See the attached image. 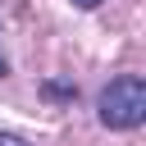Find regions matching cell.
<instances>
[{"label": "cell", "instance_id": "6da1fadb", "mask_svg": "<svg viewBox=\"0 0 146 146\" xmlns=\"http://www.w3.org/2000/svg\"><path fill=\"white\" fill-rule=\"evenodd\" d=\"M141 119H146V82H141L137 73L114 78V82L100 91V123L128 132V128H137Z\"/></svg>", "mask_w": 146, "mask_h": 146}, {"label": "cell", "instance_id": "7a4b0ae2", "mask_svg": "<svg viewBox=\"0 0 146 146\" xmlns=\"http://www.w3.org/2000/svg\"><path fill=\"white\" fill-rule=\"evenodd\" d=\"M46 91L50 96H73V87H64V82H46Z\"/></svg>", "mask_w": 146, "mask_h": 146}, {"label": "cell", "instance_id": "3957f363", "mask_svg": "<svg viewBox=\"0 0 146 146\" xmlns=\"http://www.w3.org/2000/svg\"><path fill=\"white\" fill-rule=\"evenodd\" d=\"M0 146H27L23 137H14V132H0Z\"/></svg>", "mask_w": 146, "mask_h": 146}, {"label": "cell", "instance_id": "277c9868", "mask_svg": "<svg viewBox=\"0 0 146 146\" xmlns=\"http://www.w3.org/2000/svg\"><path fill=\"white\" fill-rule=\"evenodd\" d=\"M73 5H78V9H96L100 0H73Z\"/></svg>", "mask_w": 146, "mask_h": 146}, {"label": "cell", "instance_id": "5b68a950", "mask_svg": "<svg viewBox=\"0 0 146 146\" xmlns=\"http://www.w3.org/2000/svg\"><path fill=\"white\" fill-rule=\"evenodd\" d=\"M5 73H9V64H5V55H0V78H5Z\"/></svg>", "mask_w": 146, "mask_h": 146}]
</instances>
